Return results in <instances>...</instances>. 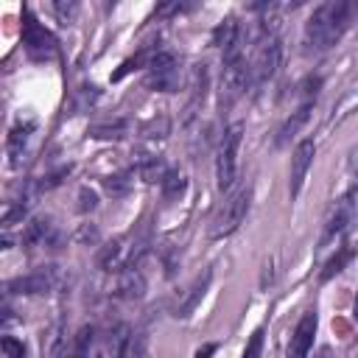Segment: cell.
<instances>
[{"label": "cell", "instance_id": "3957f363", "mask_svg": "<svg viewBox=\"0 0 358 358\" xmlns=\"http://www.w3.org/2000/svg\"><path fill=\"white\" fill-rule=\"evenodd\" d=\"M249 201H252V187H249V185L238 187V190H235V193L221 204V210L215 213L210 235H213V238L232 235V232L241 227V221L246 218V213H249Z\"/></svg>", "mask_w": 358, "mask_h": 358}, {"label": "cell", "instance_id": "cb8c5ba5", "mask_svg": "<svg viewBox=\"0 0 358 358\" xmlns=\"http://www.w3.org/2000/svg\"><path fill=\"white\" fill-rule=\"evenodd\" d=\"M3 352L6 358H25V344L17 341L14 336H3Z\"/></svg>", "mask_w": 358, "mask_h": 358}, {"label": "cell", "instance_id": "e0dca14e", "mask_svg": "<svg viewBox=\"0 0 358 358\" xmlns=\"http://www.w3.org/2000/svg\"><path fill=\"white\" fill-rule=\"evenodd\" d=\"M50 235H53V224L45 221V218H36V221H31V224L25 227L22 243H25V246H39V243H48Z\"/></svg>", "mask_w": 358, "mask_h": 358}, {"label": "cell", "instance_id": "7a4b0ae2", "mask_svg": "<svg viewBox=\"0 0 358 358\" xmlns=\"http://www.w3.org/2000/svg\"><path fill=\"white\" fill-rule=\"evenodd\" d=\"M243 140V123H232L224 129L215 151V185L218 190H229L238 176V148Z\"/></svg>", "mask_w": 358, "mask_h": 358}, {"label": "cell", "instance_id": "9a60e30c", "mask_svg": "<svg viewBox=\"0 0 358 358\" xmlns=\"http://www.w3.org/2000/svg\"><path fill=\"white\" fill-rule=\"evenodd\" d=\"M352 257H355V243H341V246L336 249V255L324 263V268H322L319 280H322V282H327L330 277H336L338 271H344V266H347Z\"/></svg>", "mask_w": 358, "mask_h": 358}, {"label": "cell", "instance_id": "6da1fadb", "mask_svg": "<svg viewBox=\"0 0 358 358\" xmlns=\"http://www.w3.org/2000/svg\"><path fill=\"white\" fill-rule=\"evenodd\" d=\"M352 14H355V3H344V0H330V3L316 6L305 22V42L313 50L333 48L347 31Z\"/></svg>", "mask_w": 358, "mask_h": 358}, {"label": "cell", "instance_id": "ffe728a7", "mask_svg": "<svg viewBox=\"0 0 358 358\" xmlns=\"http://www.w3.org/2000/svg\"><path fill=\"white\" fill-rule=\"evenodd\" d=\"M159 185H162V196H165V199H176V196L185 193L187 179H185V173H179V171H168Z\"/></svg>", "mask_w": 358, "mask_h": 358}, {"label": "cell", "instance_id": "4fadbf2b", "mask_svg": "<svg viewBox=\"0 0 358 358\" xmlns=\"http://www.w3.org/2000/svg\"><path fill=\"white\" fill-rule=\"evenodd\" d=\"M126 252H129L126 238H115V241L103 243V246H101V252H98V268H103V271H117V268H126V266H129Z\"/></svg>", "mask_w": 358, "mask_h": 358}, {"label": "cell", "instance_id": "f1b7e54d", "mask_svg": "<svg viewBox=\"0 0 358 358\" xmlns=\"http://www.w3.org/2000/svg\"><path fill=\"white\" fill-rule=\"evenodd\" d=\"M355 319H358V294H355Z\"/></svg>", "mask_w": 358, "mask_h": 358}, {"label": "cell", "instance_id": "d6986e66", "mask_svg": "<svg viewBox=\"0 0 358 358\" xmlns=\"http://www.w3.org/2000/svg\"><path fill=\"white\" fill-rule=\"evenodd\" d=\"M129 123L126 120H112V123H98V126H90V137H98V140H120L126 134Z\"/></svg>", "mask_w": 358, "mask_h": 358}, {"label": "cell", "instance_id": "5bb4252c", "mask_svg": "<svg viewBox=\"0 0 358 358\" xmlns=\"http://www.w3.org/2000/svg\"><path fill=\"white\" fill-rule=\"evenodd\" d=\"M117 291H120V296H126V299H140V296H143V291H145V280H143V274H140V268H137L134 263L123 268Z\"/></svg>", "mask_w": 358, "mask_h": 358}, {"label": "cell", "instance_id": "7c38bea8", "mask_svg": "<svg viewBox=\"0 0 358 358\" xmlns=\"http://www.w3.org/2000/svg\"><path fill=\"white\" fill-rule=\"evenodd\" d=\"M210 280H213V271L207 268V271H201L193 282H190V288H187V294L182 296V302L176 305V316H190L196 308H199V302L204 299V294H207V288H210Z\"/></svg>", "mask_w": 358, "mask_h": 358}, {"label": "cell", "instance_id": "484cf974", "mask_svg": "<svg viewBox=\"0 0 358 358\" xmlns=\"http://www.w3.org/2000/svg\"><path fill=\"white\" fill-rule=\"evenodd\" d=\"M95 204H98V196L84 187V190L78 193V210H81V213H90V210H95Z\"/></svg>", "mask_w": 358, "mask_h": 358}, {"label": "cell", "instance_id": "4316f807", "mask_svg": "<svg viewBox=\"0 0 358 358\" xmlns=\"http://www.w3.org/2000/svg\"><path fill=\"white\" fill-rule=\"evenodd\" d=\"M76 241H98V232H95V227H90V224H84V227L78 229V235H76Z\"/></svg>", "mask_w": 358, "mask_h": 358}, {"label": "cell", "instance_id": "7402d4cb", "mask_svg": "<svg viewBox=\"0 0 358 358\" xmlns=\"http://www.w3.org/2000/svg\"><path fill=\"white\" fill-rule=\"evenodd\" d=\"M34 131V123H25V126H14L11 134H8V151L17 162V154H22V145L28 143V134Z\"/></svg>", "mask_w": 358, "mask_h": 358}, {"label": "cell", "instance_id": "8fae6325", "mask_svg": "<svg viewBox=\"0 0 358 358\" xmlns=\"http://www.w3.org/2000/svg\"><path fill=\"white\" fill-rule=\"evenodd\" d=\"M313 336H316V313L308 310V313H302V319L294 327V336L288 344V358H308Z\"/></svg>", "mask_w": 358, "mask_h": 358}, {"label": "cell", "instance_id": "9c48e42d", "mask_svg": "<svg viewBox=\"0 0 358 358\" xmlns=\"http://www.w3.org/2000/svg\"><path fill=\"white\" fill-rule=\"evenodd\" d=\"M355 201L347 196V199H341L338 204H336V210H333V215H330V221H327V227H324V235H322V246H327V243H336V241H341L350 229H352V224H355Z\"/></svg>", "mask_w": 358, "mask_h": 358}, {"label": "cell", "instance_id": "5b68a950", "mask_svg": "<svg viewBox=\"0 0 358 358\" xmlns=\"http://www.w3.org/2000/svg\"><path fill=\"white\" fill-rule=\"evenodd\" d=\"M280 39L274 34H263L257 50H255V59L249 64V84L255 87H263L266 81L274 78L277 67H280Z\"/></svg>", "mask_w": 358, "mask_h": 358}, {"label": "cell", "instance_id": "d4e9b609", "mask_svg": "<svg viewBox=\"0 0 358 358\" xmlns=\"http://www.w3.org/2000/svg\"><path fill=\"white\" fill-rule=\"evenodd\" d=\"M103 185H106V190H109L112 196H120V193H126V190H129V179H126V176H115V179L109 176Z\"/></svg>", "mask_w": 358, "mask_h": 358}, {"label": "cell", "instance_id": "83f0119b", "mask_svg": "<svg viewBox=\"0 0 358 358\" xmlns=\"http://www.w3.org/2000/svg\"><path fill=\"white\" fill-rule=\"evenodd\" d=\"M316 358H336V355H333V350H330V347H322V350L316 352Z\"/></svg>", "mask_w": 358, "mask_h": 358}, {"label": "cell", "instance_id": "603a6c76", "mask_svg": "<svg viewBox=\"0 0 358 358\" xmlns=\"http://www.w3.org/2000/svg\"><path fill=\"white\" fill-rule=\"evenodd\" d=\"M263 327H257L252 336H249V341H246V350H243V355L241 358H260V352H263Z\"/></svg>", "mask_w": 358, "mask_h": 358}, {"label": "cell", "instance_id": "2e32d148", "mask_svg": "<svg viewBox=\"0 0 358 358\" xmlns=\"http://www.w3.org/2000/svg\"><path fill=\"white\" fill-rule=\"evenodd\" d=\"M308 115H310V103H302L296 112H291V117L282 123V129H280V134H277V143H280V145L288 143V140L308 123Z\"/></svg>", "mask_w": 358, "mask_h": 358}, {"label": "cell", "instance_id": "277c9868", "mask_svg": "<svg viewBox=\"0 0 358 358\" xmlns=\"http://www.w3.org/2000/svg\"><path fill=\"white\" fill-rule=\"evenodd\" d=\"M249 84V64L243 62V53H232L224 56V70H221V90H218V101L221 109H229L246 90Z\"/></svg>", "mask_w": 358, "mask_h": 358}, {"label": "cell", "instance_id": "8992f818", "mask_svg": "<svg viewBox=\"0 0 358 358\" xmlns=\"http://www.w3.org/2000/svg\"><path fill=\"white\" fill-rule=\"evenodd\" d=\"M22 45L34 59H45L56 50V39L45 25L36 22V17L28 8H22Z\"/></svg>", "mask_w": 358, "mask_h": 358}, {"label": "cell", "instance_id": "44dd1931", "mask_svg": "<svg viewBox=\"0 0 358 358\" xmlns=\"http://www.w3.org/2000/svg\"><path fill=\"white\" fill-rule=\"evenodd\" d=\"M193 98H190V103H187V117L190 115H196L193 109L199 106V103H204V92H207V70L204 67H199L196 73H193Z\"/></svg>", "mask_w": 358, "mask_h": 358}, {"label": "cell", "instance_id": "ba28073f", "mask_svg": "<svg viewBox=\"0 0 358 358\" xmlns=\"http://www.w3.org/2000/svg\"><path fill=\"white\" fill-rule=\"evenodd\" d=\"M313 154H316L313 140H299V143H296V148H294V154H291V179H288V193H291V199L299 196V190H302V185H305V176H308V171H310V165H313Z\"/></svg>", "mask_w": 358, "mask_h": 358}, {"label": "cell", "instance_id": "ac0fdd59", "mask_svg": "<svg viewBox=\"0 0 358 358\" xmlns=\"http://www.w3.org/2000/svg\"><path fill=\"white\" fill-rule=\"evenodd\" d=\"M109 358H131V333L126 324H120L109 338Z\"/></svg>", "mask_w": 358, "mask_h": 358}, {"label": "cell", "instance_id": "30bf717a", "mask_svg": "<svg viewBox=\"0 0 358 358\" xmlns=\"http://www.w3.org/2000/svg\"><path fill=\"white\" fill-rule=\"evenodd\" d=\"M145 67L151 70V84L157 90H165V92L176 90V56L173 53H154Z\"/></svg>", "mask_w": 358, "mask_h": 358}, {"label": "cell", "instance_id": "52a82bcc", "mask_svg": "<svg viewBox=\"0 0 358 358\" xmlns=\"http://www.w3.org/2000/svg\"><path fill=\"white\" fill-rule=\"evenodd\" d=\"M59 280H62V274L56 266H42L25 277L11 280L6 288H8V294H48L59 285Z\"/></svg>", "mask_w": 358, "mask_h": 358}]
</instances>
